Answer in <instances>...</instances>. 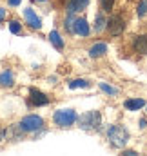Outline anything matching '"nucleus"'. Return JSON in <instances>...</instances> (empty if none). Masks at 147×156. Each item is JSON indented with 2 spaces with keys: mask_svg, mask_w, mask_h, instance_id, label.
Returning a JSON list of instances; mask_svg holds the SVG:
<instances>
[{
  "mask_svg": "<svg viewBox=\"0 0 147 156\" xmlns=\"http://www.w3.org/2000/svg\"><path fill=\"white\" fill-rule=\"evenodd\" d=\"M9 2V5H18L20 4V0H7Z\"/></svg>",
  "mask_w": 147,
  "mask_h": 156,
  "instance_id": "obj_23",
  "label": "nucleus"
},
{
  "mask_svg": "<svg viewBox=\"0 0 147 156\" xmlns=\"http://www.w3.org/2000/svg\"><path fill=\"white\" fill-rule=\"evenodd\" d=\"M4 134H5V133H4V131H2V129H0V142H2V140H4Z\"/></svg>",
  "mask_w": 147,
  "mask_h": 156,
  "instance_id": "obj_26",
  "label": "nucleus"
},
{
  "mask_svg": "<svg viewBox=\"0 0 147 156\" xmlns=\"http://www.w3.org/2000/svg\"><path fill=\"white\" fill-rule=\"evenodd\" d=\"M49 42H51L56 49H64V40H62V37H60L56 31H51V33H49Z\"/></svg>",
  "mask_w": 147,
  "mask_h": 156,
  "instance_id": "obj_15",
  "label": "nucleus"
},
{
  "mask_svg": "<svg viewBox=\"0 0 147 156\" xmlns=\"http://www.w3.org/2000/svg\"><path fill=\"white\" fill-rule=\"evenodd\" d=\"M40 2H45V0H40Z\"/></svg>",
  "mask_w": 147,
  "mask_h": 156,
  "instance_id": "obj_27",
  "label": "nucleus"
},
{
  "mask_svg": "<svg viewBox=\"0 0 147 156\" xmlns=\"http://www.w3.org/2000/svg\"><path fill=\"white\" fill-rule=\"evenodd\" d=\"M91 83L87 82V80H84V78H78V80H73V82H69V87L71 89H78V87H89Z\"/></svg>",
  "mask_w": 147,
  "mask_h": 156,
  "instance_id": "obj_17",
  "label": "nucleus"
},
{
  "mask_svg": "<svg viewBox=\"0 0 147 156\" xmlns=\"http://www.w3.org/2000/svg\"><path fill=\"white\" fill-rule=\"evenodd\" d=\"M136 13H138V16H145V15H147V0H142V2L138 4Z\"/></svg>",
  "mask_w": 147,
  "mask_h": 156,
  "instance_id": "obj_20",
  "label": "nucleus"
},
{
  "mask_svg": "<svg viewBox=\"0 0 147 156\" xmlns=\"http://www.w3.org/2000/svg\"><path fill=\"white\" fill-rule=\"evenodd\" d=\"M104 27H107V20L104 18V15H102V13H98V15H96V20H95V31H96V33H100Z\"/></svg>",
  "mask_w": 147,
  "mask_h": 156,
  "instance_id": "obj_16",
  "label": "nucleus"
},
{
  "mask_svg": "<svg viewBox=\"0 0 147 156\" xmlns=\"http://www.w3.org/2000/svg\"><path fill=\"white\" fill-rule=\"evenodd\" d=\"M107 53V44H104V42H98V44H95L91 49H89V56L91 58H100V56H104Z\"/></svg>",
  "mask_w": 147,
  "mask_h": 156,
  "instance_id": "obj_11",
  "label": "nucleus"
},
{
  "mask_svg": "<svg viewBox=\"0 0 147 156\" xmlns=\"http://www.w3.org/2000/svg\"><path fill=\"white\" fill-rule=\"evenodd\" d=\"M122 156H140L136 151H131V149H127V151H124L122 153Z\"/></svg>",
  "mask_w": 147,
  "mask_h": 156,
  "instance_id": "obj_22",
  "label": "nucleus"
},
{
  "mask_svg": "<svg viewBox=\"0 0 147 156\" xmlns=\"http://www.w3.org/2000/svg\"><path fill=\"white\" fill-rule=\"evenodd\" d=\"M15 80H13V73L11 71H4L0 73V85L2 87H13Z\"/></svg>",
  "mask_w": 147,
  "mask_h": 156,
  "instance_id": "obj_14",
  "label": "nucleus"
},
{
  "mask_svg": "<svg viewBox=\"0 0 147 156\" xmlns=\"http://www.w3.org/2000/svg\"><path fill=\"white\" fill-rule=\"evenodd\" d=\"M100 5H102L104 11H111L113 5H114V0H100Z\"/></svg>",
  "mask_w": 147,
  "mask_h": 156,
  "instance_id": "obj_21",
  "label": "nucleus"
},
{
  "mask_svg": "<svg viewBox=\"0 0 147 156\" xmlns=\"http://www.w3.org/2000/svg\"><path fill=\"white\" fill-rule=\"evenodd\" d=\"M140 127H147V120H145V118H142V120H140Z\"/></svg>",
  "mask_w": 147,
  "mask_h": 156,
  "instance_id": "obj_24",
  "label": "nucleus"
},
{
  "mask_svg": "<svg viewBox=\"0 0 147 156\" xmlns=\"http://www.w3.org/2000/svg\"><path fill=\"white\" fill-rule=\"evenodd\" d=\"M4 16H5V9H2V7H0V20H2Z\"/></svg>",
  "mask_w": 147,
  "mask_h": 156,
  "instance_id": "obj_25",
  "label": "nucleus"
},
{
  "mask_svg": "<svg viewBox=\"0 0 147 156\" xmlns=\"http://www.w3.org/2000/svg\"><path fill=\"white\" fill-rule=\"evenodd\" d=\"M133 47H134L136 53H140V55H147V35L134 37V40H133Z\"/></svg>",
  "mask_w": 147,
  "mask_h": 156,
  "instance_id": "obj_10",
  "label": "nucleus"
},
{
  "mask_svg": "<svg viewBox=\"0 0 147 156\" xmlns=\"http://www.w3.org/2000/svg\"><path fill=\"white\" fill-rule=\"evenodd\" d=\"M89 5V0H69L67 2V15H74L78 11H84Z\"/></svg>",
  "mask_w": 147,
  "mask_h": 156,
  "instance_id": "obj_8",
  "label": "nucleus"
},
{
  "mask_svg": "<svg viewBox=\"0 0 147 156\" xmlns=\"http://www.w3.org/2000/svg\"><path fill=\"white\" fill-rule=\"evenodd\" d=\"M22 127H20V123H15V125H11L7 131H5V134H7V138H13V140H20V136H22Z\"/></svg>",
  "mask_w": 147,
  "mask_h": 156,
  "instance_id": "obj_13",
  "label": "nucleus"
},
{
  "mask_svg": "<svg viewBox=\"0 0 147 156\" xmlns=\"http://www.w3.org/2000/svg\"><path fill=\"white\" fill-rule=\"evenodd\" d=\"M107 140L113 147H125V144L129 142V133L122 125H111L107 129Z\"/></svg>",
  "mask_w": 147,
  "mask_h": 156,
  "instance_id": "obj_1",
  "label": "nucleus"
},
{
  "mask_svg": "<svg viewBox=\"0 0 147 156\" xmlns=\"http://www.w3.org/2000/svg\"><path fill=\"white\" fill-rule=\"evenodd\" d=\"M144 105H145V100H142V98H129V100L124 102V107H125L127 111H138V109H142Z\"/></svg>",
  "mask_w": 147,
  "mask_h": 156,
  "instance_id": "obj_12",
  "label": "nucleus"
},
{
  "mask_svg": "<svg viewBox=\"0 0 147 156\" xmlns=\"http://www.w3.org/2000/svg\"><path fill=\"white\" fill-rule=\"evenodd\" d=\"M53 120L58 127H69L73 125L74 122L78 120V115L74 113L73 109H58L55 115H53Z\"/></svg>",
  "mask_w": 147,
  "mask_h": 156,
  "instance_id": "obj_3",
  "label": "nucleus"
},
{
  "mask_svg": "<svg viewBox=\"0 0 147 156\" xmlns=\"http://www.w3.org/2000/svg\"><path fill=\"white\" fill-rule=\"evenodd\" d=\"M27 104H29V105H33V107L47 105V104H49V96H45V94H44L42 91H38V89H29Z\"/></svg>",
  "mask_w": 147,
  "mask_h": 156,
  "instance_id": "obj_6",
  "label": "nucleus"
},
{
  "mask_svg": "<svg viewBox=\"0 0 147 156\" xmlns=\"http://www.w3.org/2000/svg\"><path fill=\"white\" fill-rule=\"evenodd\" d=\"M20 127H22L24 133H35V131H38V129L44 127V120L40 116H37V115H29V116L22 118Z\"/></svg>",
  "mask_w": 147,
  "mask_h": 156,
  "instance_id": "obj_4",
  "label": "nucleus"
},
{
  "mask_svg": "<svg viewBox=\"0 0 147 156\" xmlns=\"http://www.w3.org/2000/svg\"><path fill=\"white\" fill-rule=\"evenodd\" d=\"M89 24H87V20H84V18H74V24H73V33L76 35H80V37H87L89 35Z\"/></svg>",
  "mask_w": 147,
  "mask_h": 156,
  "instance_id": "obj_7",
  "label": "nucleus"
},
{
  "mask_svg": "<svg viewBox=\"0 0 147 156\" xmlns=\"http://www.w3.org/2000/svg\"><path fill=\"white\" fill-rule=\"evenodd\" d=\"M124 29H125V22H124L122 15H113L107 20V31H109V35L118 37V35L124 33Z\"/></svg>",
  "mask_w": 147,
  "mask_h": 156,
  "instance_id": "obj_5",
  "label": "nucleus"
},
{
  "mask_svg": "<svg viewBox=\"0 0 147 156\" xmlns=\"http://www.w3.org/2000/svg\"><path fill=\"white\" fill-rule=\"evenodd\" d=\"M9 31H11L13 35H20V33H22V26H20L16 20H13V22H9Z\"/></svg>",
  "mask_w": 147,
  "mask_h": 156,
  "instance_id": "obj_19",
  "label": "nucleus"
},
{
  "mask_svg": "<svg viewBox=\"0 0 147 156\" xmlns=\"http://www.w3.org/2000/svg\"><path fill=\"white\" fill-rule=\"evenodd\" d=\"M98 85H100V89H102L104 93H107V94H118V89L113 87V85H109V83H106V82H100Z\"/></svg>",
  "mask_w": 147,
  "mask_h": 156,
  "instance_id": "obj_18",
  "label": "nucleus"
},
{
  "mask_svg": "<svg viewBox=\"0 0 147 156\" xmlns=\"http://www.w3.org/2000/svg\"><path fill=\"white\" fill-rule=\"evenodd\" d=\"M24 16H26L27 24H29L33 29H40V27H42V20L37 16V13H35L33 9H24Z\"/></svg>",
  "mask_w": 147,
  "mask_h": 156,
  "instance_id": "obj_9",
  "label": "nucleus"
},
{
  "mask_svg": "<svg viewBox=\"0 0 147 156\" xmlns=\"http://www.w3.org/2000/svg\"><path fill=\"white\" fill-rule=\"evenodd\" d=\"M78 123L85 131H98L100 123H102V116L98 111H87L82 116H78Z\"/></svg>",
  "mask_w": 147,
  "mask_h": 156,
  "instance_id": "obj_2",
  "label": "nucleus"
}]
</instances>
